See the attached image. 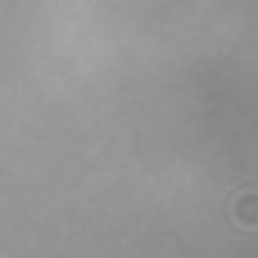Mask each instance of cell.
<instances>
[{"mask_svg": "<svg viewBox=\"0 0 258 258\" xmlns=\"http://www.w3.org/2000/svg\"><path fill=\"white\" fill-rule=\"evenodd\" d=\"M236 218H240V222H258V195H245V200L236 204Z\"/></svg>", "mask_w": 258, "mask_h": 258, "instance_id": "cell-1", "label": "cell"}]
</instances>
